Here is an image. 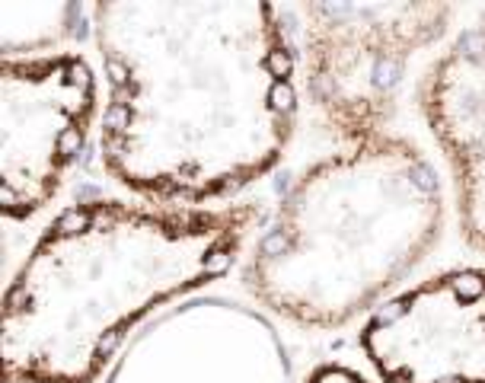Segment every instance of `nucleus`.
Wrapping results in <instances>:
<instances>
[{"mask_svg": "<svg viewBox=\"0 0 485 383\" xmlns=\"http://www.w3.org/2000/svg\"><path fill=\"white\" fill-rule=\"evenodd\" d=\"M99 157L144 198H227L278 167L297 125L288 13L262 0H102Z\"/></svg>", "mask_w": 485, "mask_h": 383, "instance_id": "obj_1", "label": "nucleus"}, {"mask_svg": "<svg viewBox=\"0 0 485 383\" xmlns=\"http://www.w3.org/2000/svg\"><path fill=\"white\" fill-rule=\"evenodd\" d=\"M259 224L255 205H67L3 294V383H96L144 319L227 275Z\"/></svg>", "mask_w": 485, "mask_h": 383, "instance_id": "obj_2", "label": "nucleus"}, {"mask_svg": "<svg viewBox=\"0 0 485 383\" xmlns=\"http://www.w3.org/2000/svg\"><path fill=\"white\" fill-rule=\"evenodd\" d=\"M444 211L441 173L415 141L345 144L294 176L249 250L243 284L288 323L338 329L425 262Z\"/></svg>", "mask_w": 485, "mask_h": 383, "instance_id": "obj_3", "label": "nucleus"}, {"mask_svg": "<svg viewBox=\"0 0 485 383\" xmlns=\"http://www.w3.org/2000/svg\"><path fill=\"white\" fill-rule=\"evenodd\" d=\"M304 84L326 131L345 144L387 134L412 61L447 35L450 3H304Z\"/></svg>", "mask_w": 485, "mask_h": 383, "instance_id": "obj_4", "label": "nucleus"}, {"mask_svg": "<svg viewBox=\"0 0 485 383\" xmlns=\"http://www.w3.org/2000/svg\"><path fill=\"white\" fill-rule=\"evenodd\" d=\"M96 74L77 51L0 64V205L10 224L45 211L86 147L96 118Z\"/></svg>", "mask_w": 485, "mask_h": 383, "instance_id": "obj_5", "label": "nucleus"}, {"mask_svg": "<svg viewBox=\"0 0 485 383\" xmlns=\"http://www.w3.org/2000/svg\"><path fill=\"white\" fill-rule=\"evenodd\" d=\"M106 383H297L268 313L205 294L160 310L125 342Z\"/></svg>", "mask_w": 485, "mask_h": 383, "instance_id": "obj_6", "label": "nucleus"}, {"mask_svg": "<svg viewBox=\"0 0 485 383\" xmlns=\"http://www.w3.org/2000/svg\"><path fill=\"white\" fill-rule=\"evenodd\" d=\"M358 342L380 383H485V265L447 268L383 300Z\"/></svg>", "mask_w": 485, "mask_h": 383, "instance_id": "obj_7", "label": "nucleus"}, {"mask_svg": "<svg viewBox=\"0 0 485 383\" xmlns=\"http://www.w3.org/2000/svg\"><path fill=\"white\" fill-rule=\"evenodd\" d=\"M419 109L450 167L463 240L485 252V10L425 71Z\"/></svg>", "mask_w": 485, "mask_h": 383, "instance_id": "obj_8", "label": "nucleus"}, {"mask_svg": "<svg viewBox=\"0 0 485 383\" xmlns=\"http://www.w3.org/2000/svg\"><path fill=\"white\" fill-rule=\"evenodd\" d=\"M93 29V7L77 0H7L0 7L3 58H39Z\"/></svg>", "mask_w": 485, "mask_h": 383, "instance_id": "obj_9", "label": "nucleus"}, {"mask_svg": "<svg viewBox=\"0 0 485 383\" xmlns=\"http://www.w3.org/2000/svg\"><path fill=\"white\" fill-rule=\"evenodd\" d=\"M306 383H370V380L348 364H320L306 377Z\"/></svg>", "mask_w": 485, "mask_h": 383, "instance_id": "obj_10", "label": "nucleus"}]
</instances>
